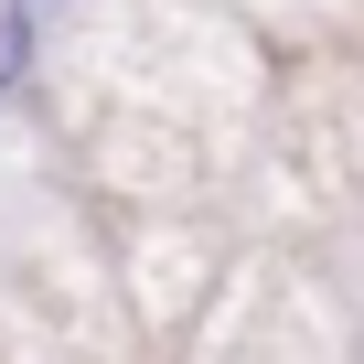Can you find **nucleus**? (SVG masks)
I'll return each instance as SVG.
<instances>
[{
	"instance_id": "1",
	"label": "nucleus",
	"mask_w": 364,
	"mask_h": 364,
	"mask_svg": "<svg viewBox=\"0 0 364 364\" xmlns=\"http://www.w3.org/2000/svg\"><path fill=\"white\" fill-rule=\"evenodd\" d=\"M33 11H43V0H11V22H33Z\"/></svg>"
}]
</instances>
